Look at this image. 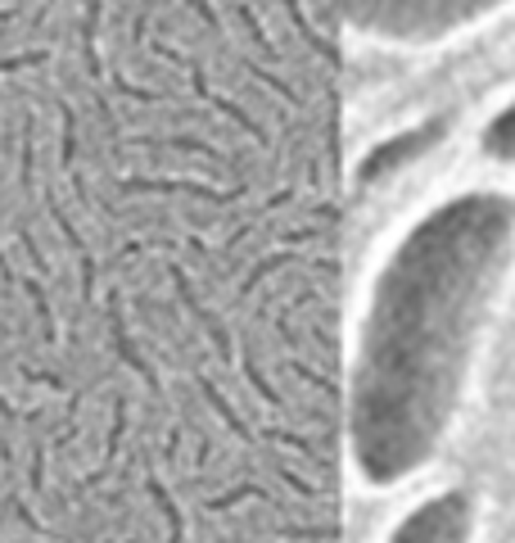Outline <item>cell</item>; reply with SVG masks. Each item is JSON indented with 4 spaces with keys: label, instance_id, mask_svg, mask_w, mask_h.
<instances>
[{
    "label": "cell",
    "instance_id": "1",
    "mask_svg": "<svg viewBox=\"0 0 515 543\" xmlns=\"http://www.w3.org/2000/svg\"><path fill=\"white\" fill-rule=\"evenodd\" d=\"M515 258V199L438 195L376 254L348 326V466L357 507L434 462Z\"/></svg>",
    "mask_w": 515,
    "mask_h": 543
},
{
    "label": "cell",
    "instance_id": "2",
    "mask_svg": "<svg viewBox=\"0 0 515 543\" xmlns=\"http://www.w3.org/2000/svg\"><path fill=\"white\" fill-rule=\"evenodd\" d=\"M506 5L511 0H344V37L376 46H434Z\"/></svg>",
    "mask_w": 515,
    "mask_h": 543
},
{
    "label": "cell",
    "instance_id": "3",
    "mask_svg": "<svg viewBox=\"0 0 515 543\" xmlns=\"http://www.w3.org/2000/svg\"><path fill=\"white\" fill-rule=\"evenodd\" d=\"M479 150L497 163H515V100L488 118V127L479 131Z\"/></svg>",
    "mask_w": 515,
    "mask_h": 543
}]
</instances>
